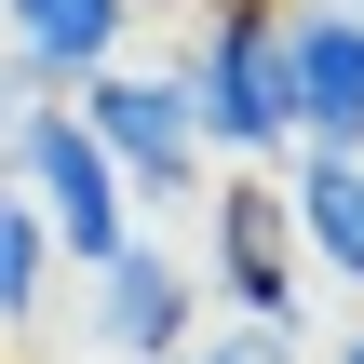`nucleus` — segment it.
Masks as SVG:
<instances>
[{
    "label": "nucleus",
    "instance_id": "nucleus-1",
    "mask_svg": "<svg viewBox=\"0 0 364 364\" xmlns=\"http://www.w3.org/2000/svg\"><path fill=\"white\" fill-rule=\"evenodd\" d=\"M162 68H176L189 135H203L216 176H270L297 149V122H284V0H189Z\"/></svg>",
    "mask_w": 364,
    "mask_h": 364
},
{
    "label": "nucleus",
    "instance_id": "nucleus-2",
    "mask_svg": "<svg viewBox=\"0 0 364 364\" xmlns=\"http://www.w3.org/2000/svg\"><path fill=\"white\" fill-rule=\"evenodd\" d=\"M0 176L27 189V216L54 230V257H68V270H95L108 243H135V230H149V216H135V189L108 176V149L81 135V108H68V95H41V108L14 122V149H0Z\"/></svg>",
    "mask_w": 364,
    "mask_h": 364
},
{
    "label": "nucleus",
    "instance_id": "nucleus-3",
    "mask_svg": "<svg viewBox=\"0 0 364 364\" xmlns=\"http://www.w3.org/2000/svg\"><path fill=\"white\" fill-rule=\"evenodd\" d=\"M68 108H81V135L108 149V176L135 189V216H149V203H203V135H189V95H176V68L122 54V68H95Z\"/></svg>",
    "mask_w": 364,
    "mask_h": 364
},
{
    "label": "nucleus",
    "instance_id": "nucleus-4",
    "mask_svg": "<svg viewBox=\"0 0 364 364\" xmlns=\"http://www.w3.org/2000/svg\"><path fill=\"white\" fill-rule=\"evenodd\" d=\"M203 338V270H189V243H162V230H135V243H108L95 270H81V351L95 364H162Z\"/></svg>",
    "mask_w": 364,
    "mask_h": 364
},
{
    "label": "nucleus",
    "instance_id": "nucleus-5",
    "mask_svg": "<svg viewBox=\"0 0 364 364\" xmlns=\"http://www.w3.org/2000/svg\"><path fill=\"white\" fill-rule=\"evenodd\" d=\"M189 270H203V311L311 338V324H297V243H284L270 176H203V257H189Z\"/></svg>",
    "mask_w": 364,
    "mask_h": 364
},
{
    "label": "nucleus",
    "instance_id": "nucleus-6",
    "mask_svg": "<svg viewBox=\"0 0 364 364\" xmlns=\"http://www.w3.org/2000/svg\"><path fill=\"white\" fill-rule=\"evenodd\" d=\"M284 122L297 149H364V14L284 0Z\"/></svg>",
    "mask_w": 364,
    "mask_h": 364
},
{
    "label": "nucleus",
    "instance_id": "nucleus-7",
    "mask_svg": "<svg viewBox=\"0 0 364 364\" xmlns=\"http://www.w3.org/2000/svg\"><path fill=\"white\" fill-rule=\"evenodd\" d=\"M122 54H135V0H0V68L27 95H81Z\"/></svg>",
    "mask_w": 364,
    "mask_h": 364
},
{
    "label": "nucleus",
    "instance_id": "nucleus-8",
    "mask_svg": "<svg viewBox=\"0 0 364 364\" xmlns=\"http://www.w3.org/2000/svg\"><path fill=\"white\" fill-rule=\"evenodd\" d=\"M270 203H284L297 270H324V284L364 297V149H284L270 162Z\"/></svg>",
    "mask_w": 364,
    "mask_h": 364
},
{
    "label": "nucleus",
    "instance_id": "nucleus-9",
    "mask_svg": "<svg viewBox=\"0 0 364 364\" xmlns=\"http://www.w3.org/2000/svg\"><path fill=\"white\" fill-rule=\"evenodd\" d=\"M54 270H68V257H54V230H41V216H27V189L0 176V351L54 324Z\"/></svg>",
    "mask_w": 364,
    "mask_h": 364
},
{
    "label": "nucleus",
    "instance_id": "nucleus-10",
    "mask_svg": "<svg viewBox=\"0 0 364 364\" xmlns=\"http://www.w3.org/2000/svg\"><path fill=\"white\" fill-rule=\"evenodd\" d=\"M311 338H284V324H203L189 351H162V364H297Z\"/></svg>",
    "mask_w": 364,
    "mask_h": 364
},
{
    "label": "nucleus",
    "instance_id": "nucleus-11",
    "mask_svg": "<svg viewBox=\"0 0 364 364\" xmlns=\"http://www.w3.org/2000/svg\"><path fill=\"white\" fill-rule=\"evenodd\" d=\"M27 108H41V95H27V81L0 68V149H14V122H27Z\"/></svg>",
    "mask_w": 364,
    "mask_h": 364
},
{
    "label": "nucleus",
    "instance_id": "nucleus-12",
    "mask_svg": "<svg viewBox=\"0 0 364 364\" xmlns=\"http://www.w3.org/2000/svg\"><path fill=\"white\" fill-rule=\"evenodd\" d=\"M324 364H364V311H351V324H338V338H324Z\"/></svg>",
    "mask_w": 364,
    "mask_h": 364
},
{
    "label": "nucleus",
    "instance_id": "nucleus-13",
    "mask_svg": "<svg viewBox=\"0 0 364 364\" xmlns=\"http://www.w3.org/2000/svg\"><path fill=\"white\" fill-rule=\"evenodd\" d=\"M351 14H364V0H351Z\"/></svg>",
    "mask_w": 364,
    "mask_h": 364
}]
</instances>
